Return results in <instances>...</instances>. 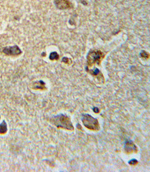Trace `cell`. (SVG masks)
Listing matches in <instances>:
<instances>
[{
    "label": "cell",
    "mask_w": 150,
    "mask_h": 172,
    "mask_svg": "<svg viewBox=\"0 0 150 172\" xmlns=\"http://www.w3.org/2000/svg\"><path fill=\"white\" fill-rule=\"evenodd\" d=\"M50 121L58 128H62L69 130H73L74 127L70 118L65 115L60 114L54 116L50 119Z\"/></svg>",
    "instance_id": "1"
},
{
    "label": "cell",
    "mask_w": 150,
    "mask_h": 172,
    "mask_svg": "<svg viewBox=\"0 0 150 172\" xmlns=\"http://www.w3.org/2000/svg\"><path fill=\"white\" fill-rule=\"evenodd\" d=\"M82 121L85 127L90 130H98L99 129V124L98 120L90 115L83 114Z\"/></svg>",
    "instance_id": "2"
},
{
    "label": "cell",
    "mask_w": 150,
    "mask_h": 172,
    "mask_svg": "<svg viewBox=\"0 0 150 172\" xmlns=\"http://www.w3.org/2000/svg\"><path fill=\"white\" fill-rule=\"evenodd\" d=\"M104 57V55L99 50H92L87 55V63L89 66H92L94 64H99Z\"/></svg>",
    "instance_id": "3"
},
{
    "label": "cell",
    "mask_w": 150,
    "mask_h": 172,
    "mask_svg": "<svg viewBox=\"0 0 150 172\" xmlns=\"http://www.w3.org/2000/svg\"><path fill=\"white\" fill-rule=\"evenodd\" d=\"M2 52L8 56H18L22 53V52L19 47L17 46L12 47H7L4 48Z\"/></svg>",
    "instance_id": "4"
},
{
    "label": "cell",
    "mask_w": 150,
    "mask_h": 172,
    "mask_svg": "<svg viewBox=\"0 0 150 172\" xmlns=\"http://www.w3.org/2000/svg\"><path fill=\"white\" fill-rule=\"evenodd\" d=\"M54 3L56 7L60 9H68L72 7V4L68 0H54Z\"/></svg>",
    "instance_id": "5"
},
{
    "label": "cell",
    "mask_w": 150,
    "mask_h": 172,
    "mask_svg": "<svg viewBox=\"0 0 150 172\" xmlns=\"http://www.w3.org/2000/svg\"><path fill=\"white\" fill-rule=\"evenodd\" d=\"M125 152L127 153H130L133 152H136L137 151V148L136 146L131 141H129V140H127L125 142Z\"/></svg>",
    "instance_id": "6"
},
{
    "label": "cell",
    "mask_w": 150,
    "mask_h": 172,
    "mask_svg": "<svg viewBox=\"0 0 150 172\" xmlns=\"http://www.w3.org/2000/svg\"><path fill=\"white\" fill-rule=\"evenodd\" d=\"M7 131V123L5 121H3L0 124V134H5Z\"/></svg>",
    "instance_id": "7"
},
{
    "label": "cell",
    "mask_w": 150,
    "mask_h": 172,
    "mask_svg": "<svg viewBox=\"0 0 150 172\" xmlns=\"http://www.w3.org/2000/svg\"><path fill=\"white\" fill-rule=\"evenodd\" d=\"M49 58L50 60H58L59 59V55L56 52H52L50 53Z\"/></svg>",
    "instance_id": "8"
},
{
    "label": "cell",
    "mask_w": 150,
    "mask_h": 172,
    "mask_svg": "<svg viewBox=\"0 0 150 172\" xmlns=\"http://www.w3.org/2000/svg\"><path fill=\"white\" fill-rule=\"evenodd\" d=\"M141 56L144 58H148L149 57V54L145 51H142L141 53Z\"/></svg>",
    "instance_id": "9"
},
{
    "label": "cell",
    "mask_w": 150,
    "mask_h": 172,
    "mask_svg": "<svg viewBox=\"0 0 150 172\" xmlns=\"http://www.w3.org/2000/svg\"><path fill=\"white\" fill-rule=\"evenodd\" d=\"M99 73H100L99 69L98 68H95L94 70L92 71V74L93 75H94V76H97L98 74H99Z\"/></svg>",
    "instance_id": "10"
},
{
    "label": "cell",
    "mask_w": 150,
    "mask_h": 172,
    "mask_svg": "<svg viewBox=\"0 0 150 172\" xmlns=\"http://www.w3.org/2000/svg\"><path fill=\"white\" fill-rule=\"evenodd\" d=\"M138 163V161L136 160H134V159H133V160H131L130 161H129V164H131V165H135V164H137Z\"/></svg>",
    "instance_id": "11"
},
{
    "label": "cell",
    "mask_w": 150,
    "mask_h": 172,
    "mask_svg": "<svg viewBox=\"0 0 150 172\" xmlns=\"http://www.w3.org/2000/svg\"><path fill=\"white\" fill-rule=\"evenodd\" d=\"M68 59L67 57H63L62 59V62H64L65 63H67L68 62Z\"/></svg>",
    "instance_id": "12"
},
{
    "label": "cell",
    "mask_w": 150,
    "mask_h": 172,
    "mask_svg": "<svg viewBox=\"0 0 150 172\" xmlns=\"http://www.w3.org/2000/svg\"><path fill=\"white\" fill-rule=\"evenodd\" d=\"M93 111H95V113H99V110L97 108H93Z\"/></svg>",
    "instance_id": "13"
}]
</instances>
